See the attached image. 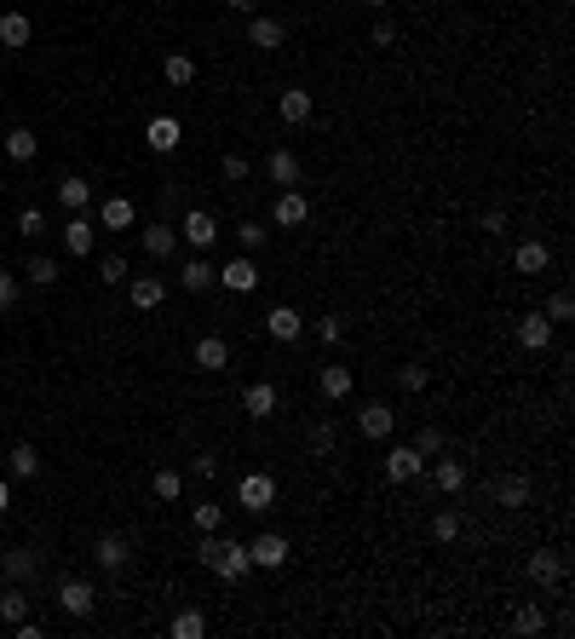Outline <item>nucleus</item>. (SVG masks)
Instances as JSON below:
<instances>
[{"label":"nucleus","instance_id":"cd10ccee","mask_svg":"<svg viewBox=\"0 0 575 639\" xmlns=\"http://www.w3.org/2000/svg\"><path fill=\"white\" fill-rule=\"evenodd\" d=\"M173 242H179V230H173V225H144V254L167 259V254H173Z\"/></svg>","mask_w":575,"mask_h":639},{"label":"nucleus","instance_id":"09e8293b","mask_svg":"<svg viewBox=\"0 0 575 639\" xmlns=\"http://www.w3.org/2000/svg\"><path fill=\"white\" fill-rule=\"evenodd\" d=\"M18 230H23L29 242H35L41 230H46V220H41V208H23V213H18Z\"/></svg>","mask_w":575,"mask_h":639},{"label":"nucleus","instance_id":"a211bd4d","mask_svg":"<svg viewBox=\"0 0 575 639\" xmlns=\"http://www.w3.org/2000/svg\"><path fill=\"white\" fill-rule=\"evenodd\" d=\"M265 179L271 184H300V155H293V150H271L265 155Z\"/></svg>","mask_w":575,"mask_h":639},{"label":"nucleus","instance_id":"dca6fc26","mask_svg":"<svg viewBox=\"0 0 575 639\" xmlns=\"http://www.w3.org/2000/svg\"><path fill=\"white\" fill-rule=\"evenodd\" d=\"M133 220H138L133 196H110V202L98 208V225H104V230H133Z\"/></svg>","mask_w":575,"mask_h":639},{"label":"nucleus","instance_id":"ea45409f","mask_svg":"<svg viewBox=\"0 0 575 639\" xmlns=\"http://www.w3.org/2000/svg\"><path fill=\"white\" fill-rule=\"evenodd\" d=\"M127 277L133 271H127V259H121V254H104L98 259V283H127Z\"/></svg>","mask_w":575,"mask_h":639},{"label":"nucleus","instance_id":"1a4fd4ad","mask_svg":"<svg viewBox=\"0 0 575 639\" xmlns=\"http://www.w3.org/2000/svg\"><path fill=\"white\" fill-rule=\"evenodd\" d=\"M276 403H283V398H276V386H271V381L242 386V409L254 415V420H271V415H276Z\"/></svg>","mask_w":575,"mask_h":639},{"label":"nucleus","instance_id":"c85d7f7f","mask_svg":"<svg viewBox=\"0 0 575 639\" xmlns=\"http://www.w3.org/2000/svg\"><path fill=\"white\" fill-rule=\"evenodd\" d=\"M162 75H167V87H190V81H196V58H184V52H167Z\"/></svg>","mask_w":575,"mask_h":639},{"label":"nucleus","instance_id":"ddd939ff","mask_svg":"<svg viewBox=\"0 0 575 639\" xmlns=\"http://www.w3.org/2000/svg\"><path fill=\"white\" fill-rule=\"evenodd\" d=\"M92 559H98L104 570H121V565H127V559H133V548H127V536H116V530H104V536H98V548H92Z\"/></svg>","mask_w":575,"mask_h":639},{"label":"nucleus","instance_id":"864d4df0","mask_svg":"<svg viewBox=\"0 0 575 639\" xmlns=\"http://www.w3.org/2000/svg\"><path fill=\"white\" fill-rule=\"evenodd\" d=\"M339 334H346V323H339V317H322V323H317V340H329V346H334Z\"/></svg>","mask_w":575,"mask_h":639},{"label":"nucleus","instance_id":"f3484780","mask_svg":"<svg viewBox=\"0 0 575 639\" xmlns=\"http://www.w3.org/2000/svg\"><path fill=\"white\" fill-rule=\"evenodd\" d=\"M276 116H283L288 127H300V121H311V92H305V87H288L283 99H276Z\"/></svg>","mask_w":575,"mask_h":639},{"label":"nucleus","instance_id":"9d476101","mask_svg":"<svg viewBox=\"0 0 575 639\" xmlns=\"http://www.w3.org/2000/svg\"><path fill=\"white\" fill-rule=\"evenodd\" d=\"M495 507H506V512L530 507V478H524V473H506V478H495Z\"/></svg>","mask_w":575,"mask_h":639},{"label":"nucleus","instance_id":"a19ab883","mask_svg":"<svg viewBox=\"0 0 575 639\" xmlns=\"http://www.w3.org/2000/svg\"><path fill=\"white\" fill-rule=\"evenodd\" d=\"M512 628H518V634H541V628H547V616H541V605H524V611L512 616Z\"/></svg>","mask_w":575,"mask_h":639},{"label":"nucleus","instance_id":"f257e3e1","mask_svg":"<svg viewBox=\"0 0 575 639\" xmlns=\"http://www.w3.org/2000/svg\"><path fill=\"white\" fill-rule=\"evenodd\" d=\"M201 565H208L219 582H242L247 570H254V559H247V548L242 541H230V536H219V530H208V541H201Z\"/></svg>","mask_w":575,"mask_h":639},{"label":"nucleus","instance_id":"0eeeda50","mask_svg":"<svg viewBox=\"0 0 575 639\" xmlns=\"http://www.w3.org/2000/svg\"><path fill=\"white\" fill-rule=\"evenodd\" d=\"M265 334L288 346V340H300V334H305V317H300L293 305H271V311H265Z\"/></svg>","mask_w":575,"mask_h":639},{"label":"nucleus","instance_id":"473e14b6","mask_svg":"<svg viewBox=\"0 0 575 639\" xmlns=\"http://www.w3.org/2000/svg\"><path fill=\"white\" fill-rule=\"evenodd\" d=\"M305 449L311 456H334V420H317V427L305 432Z\"/></svg>","mask_w":575,"mask_h":639},{"label":"nucleus","instance_id":"6ab92c4d","mask_svg":"<svg viewBox=\"0 0 575 639\" xmlns=\"http://www.w3.org/2000/svg\"><path fill=\"white\" fill-rule=\"evenodd\" d=\"M92 242H98V230H92L81 213H70V225H64V248H70L75 259H87V254H92Z\"/></svg>","mask_w":575,"mask_h":639},{"label":"nucleus","instance_id":"4468645a","mask_svg":"<svg viewBox=\"0 0 575 639\" xmlns=\"http://www.w3.org/2000/svg\"><path fill=\"white\" fill-rule=\"evenodd\" d=\"M58 605H64L70 616H87L92 605H98V587H92V582H64V587H58Z\"/></svg>","mask_w":575,"mask_h":639},{"label":"nucleus","instance_id":"6e6d98bb","mask_svg":"<svg viewBox=\"0 0 575 639\" xmlns=\"http://www.w3.org/2000/svg\"><path fill=\"white\" fill-rule=\"evenodd\" d=\"M12 628H18V639H41V622H29V616H18Z\"/></svg>","mask_w":575,"mask_h":639},{"label":"nucleus","instance_id":"412c9836","mask_svg":"<svg viewBox=\"0 0 575 639\" xmlns=\"http://www.w3.org/2000/svg\"><path fill=\"white\" fill-rule=\"evenodd\" d=\"M466 478H472V473H466V461H438V466H431V484H438L443 495H460Z\"/></svg>","mask_w":575,"mask_h":639},{"label":"nucleus","instance_id":"49530a36","mask_svg":"<svg viewBox=\"0 0 575 639\" xmlns=\"http://www.w3.org/2000/svg\"><path fill=\"white\" fill-rule=\"evenodd\" d=\"M213 473H219V456H213V449L190 456V478H213Z\"/></svg>","mask_w":575,"mask_h":639},{"label":"nucleus","instance_id":"5701e85b","mask_svg":"<svg viewBox=\"0 0 575 639\" xmlns=\"http://www.w3.org/2000/svg\"><path fill=\"white\" fill-rule=\"evenodd\" d=\"M524 570H530V582H541V587H547V582H558V576H564V559L541 548V553H530V565H524Z\"/></svg>","mask_w":575,"mask_h":639},{"label":"nucleus","instance_id":"2f4dec72","mask_svg":"<svg viewBox=\"0 0 575 639\" xmlns=\"http://www.w3.org/2000/svg\"><path fill=\"white\" fill-rule=\"evenodd\" d=\"M35 565H41V553H35V548H12V553H6V576H12V582L35 576Z\"/></svg>","mask_w":575,"mask_h":639},{"label":"nucleus","instance_id":"bf43d9fd","mask_svg":"<svg viewBox=\"0 0 575 639\" xmlns=\"http://www.w3.org/2000/svg\"><path fill=\"white\" fill-rule=\"evenodd\" d=\"M357 6H368V12H380V6H385V0H357Z\"/></svg>","mask_w":575,"mask_h":639},{"label":"nucleus","instance_id":"3c124183","mask_svg":"<svg viewBox=\"0 0 575 639\" xmlns=\"http://www.w3.org/2000/svg\"><path fill=\"white\" fill-rule=\"evenodd\" d=\"M12 305H18V277L0 271V311H12Z\"/></svg>","mask_w":575,"mask_h":639},{"label":"nucleus","instance_id":"7ed1b4c3","mask_svg":"<svg viewBox=\"0 0 575 639\" xmlns=\"http://www.w3.org/2000/svg\"><path fill=\"white\" fill-rule=\"evenodd\" d=\"M179 237H184V242H190V248H196V254H208V248H213V242H219V220H213V213H208V208H190V213H184V225H179Z\"/></svg>","mask_w":575,"mask_h":639},{"label":"nucleus","instance_id":"c03bdc74","mask_svg":"<svg viewBox=\"0 0 575 639\" xmlns=\"http://www.w3.org/2000/svg\"><path fill=\"white\" fill-rule=\"evenodd\" d=\"M29 277H35V288H46V283H58V259H46V254H35V259H29Z\"/></svg>","mask_w":575,"mask_h":639},{"label":"nucleus","instance_id":"2eb2a0df","mask_svg":"<svg viewBox=\"0 0 575 639\" xmlns=\"http://www.w3.org/2000/svg\"><path fill=\"white\" fill-rule=\"evenodd\" d=\"M179 138H184V127H179L173 116H155L150 127H144V145H150V150H162V155H167V150H179Z\"/></svg>","mask_w":575,"mask_h":639},{"label":"nucleus","instance_id":"de8ad7c7","mask_svg":"<svg viewBox=\"0 0 575 639\" xmlns=\"http://www.w3.org/2000/svg\"><path fill=\"white\" fill-rule=\"evenodd\" d=\"M414 449H421V456H443V432H438V427H421V438H414Z\"/></svg>","mask_w":575,"mask_h":639},{"label":"nucleus","instance_id":"b1692460","mask_svg":"<svg viewBox=\"0 0 575 639\" xmlns=\"http://www.w3.org/2000/svg\"><path fill=\"white\" fill-rule=\"evenodd\" d=\"M127 294H133V305L138 311H155V305H162V283H155V277H127Z\"/></svg>","mask_w":575,"mask_h":639},{"label":"nucleus","instance_id":"8fccbe9b","mask_svg":"<svg viewBox=\"0 0 575 639\" xmlns=\"http://www.w3.org/2000/svg\"><path fill=\"white\" fill-rule=\"evenodd\" d=\"M190 519H196V530H219V502H201Z\"/></svg>","mask_w":575,"mask_h":639},{"label":"nucleus","instance_id":"603ef678","mask_svg":"<svg viewBox=\"0 0 575 639\" xmlns=\"http://www.w3.org/2000/svg\"><path fill=\"white\" fill-rule=\"evenodd\" d=\"M219 167H225V179H247V155H236V150H230Z\"/></svg>","mask_w":575,"mask_h":639},{"label":"nucleus","instance_id":"4c0bfd02","mask_svg":"<svg viewBox=\"0 0 575 639\" xmlns=\"http://www.w3.org/2000/svg\"><path fill=\"white\" fill-rule=\"evenodd\" d=\"M236 242H242V254H259V248H265V225H259V220H242V225H236Z\"/></svg>","mask_w":575,"mask_h":639},{"label":"nucleus","instance_id":"37998d69","mask_svg":"<svg viewBox=\"0 0 575 639\" xmlns=\"http://www.w3.org/2000/svg\"><path fill=\"white\" fill-rule=\"evenodd\" d=\"M0 616H6V622H18V616H29V599L18 594V587H6V594H0Z\"/></svg>","mask_w":575,"mask_h":639},{"label":"nucleus","instance_id":"f03ea898","mask_svg":"<svg viewBox=\"0 0 575 639\" xmlns=\"http://www.w3.org/2000/svg\"><path fill=\"white\" fill-rule=\"evenodd\" d=\"M236 502H242L247 512H271V507H276V478H271V473H247L242 484H236Z\"/></svg>","mask_w":575,"mask_h":639},{"label":"nucleus","instance_id":"c756f323","mask_svg":"<svg viewBox=\"0 0 575 639\" xmlns=\"http://www.w3.org/2000/svg\"><path fill=\"white\" fill-rule=\"evenodd\" d=\"M35 133H29V127H12L6 133V155H12V162H35Z\"/></svg>","mask_w":575,"mask_h":639},{"label":"nucleus","instance_id":"f8f14e48","mask_svg":"<svg viewBox=\"0 0 575 639\" xmlns=\"http://www.w3.org/2000/svg\"><path fill=\"white\" fill-rule=\"evenodd\" d=\"M225 363H230V346L219 334H201L196 340V369H208V375H225Z\"/></svg>","mask_w":575,"mask_h":639},{"label":"nucleus","instance_id":"79ce46f5","mask_svg":"<svg viewBox=\"0 0 575 639\" xmlns=\"http://www.w3.org/2000/svg\"><path fill=\"white\" fill-rule=\"evenodd\" d=\"M431 536H438V541H455V536H460V512H455V507L438 512V519H431Z\"/></svg>","mask_w":575,"mask_h":639},{"label":"nucleus","instance_id":"13d9d810","mask_svg":"<svg viewBox=\"0 0 575 639\" xmlns=\"http://www.w3.org/2000/svg\"><path fill=\"white\" fill-rule=\"evenodd\" d=\"M12 507V490H6V478H0V512H6Z\"/></svg>","mask_w":575,"mask_h":639},{"label":"nucleus","instance_id":"9b49d317","mask_svg":"<svg viewBox=\"0 0 575 639\" xmlns=\"http://www.w3.org/2000/svg\"><path fill=\"white\" fill-rule=\"evenodd\" d=\"M518 346H530V352H547V346H552V323H547V311H530V317L518 323Z\"/></svg>","mask_w":575,"mask_h":639},{"label":"nucleus","instance_id":"20e7f679","mask_svg":"<svg viewBox=\"0 0 575 639\" xmlns=\"http://www.w3.org/2000/svg\"><path fill=\"white\" fill-rule=\"evenodd\" d=\"M247 559H254L259 570H283L288 565V536H276V530L254 536V541H247Z\"/></svg>","mask_w":575,"mask_h":639},{"label":"nucleus","instance_id":"f704fd0d","mask_svg":"<svg viewBox=\"0 0 575 639\" xmlns=\"http://www.w3.org/2000/svg\"><path fill=\"white\" fill-rule=\"evenodd\" d=\"M201 634H208V616L201 611H179L173 616V639H201Z\"/></svg>","mask_w":575,"mask_h":639},{"label":"nucleus","instance_id":"a878e982","mask_svg":"<svg viewBox=\"0 0 575 639\" xmlns=\"http://www.w3.org/2000/svg\"><path fill=\"white\" fill-rule=\"evenodd\" d=\"M29 35H35V23H29L23 12H6V18H0V46H29Z\"/></svg>","mask_w":575,"mask_h":639},{"label":"nucleus","instance_id":"5fc2aeb1","mask_svg":"<svg viewBox=\"0 0 575 639\" xmlns=\"http://www.w3.org/2000/svg\"><path fill=\"white\" fill-rule=\"evenodd\" d=\"M392 41H397V23L380 18V23H375V46H392Z\"/></svg>","mask_w":575,"mask_h":639},{"label":"nucleus","instance_id":"4d7b16f0","mask_svg":"<svg viewBox=\"0 0 575 639\" xmlns=\"http://www.w3.org/2000/svg\"><path fill=\"white\" fill-rule=\"evenodd\" d=\"M225 6H230V12H254V0H225Z\"/></svg>","mask_w":575,"mask_h":639},{"label":"nucleus","instance_id":"58836bf2","mask_svg":"<svg viewBox=\"0 0 575 639\" xmlns=\"http://www.w3.org/2000/svg\"><path fill=\"white\" fill-rule=\"evenodd\" d=\"M575 317V294L570 288H558L552 300H547V323H570Z\"/></svg>","mask_w":575,"mask_h":639},{"label":"nucleus","instance_id":"a18cd8bd","mask_svg":"<svg viewBox=\"0 0 575 639\" xmlns=\"http://www.w3.org/2000/svg\"><path fill=\"white\" fill-rule=\"evenodd\" d=\"M426 381H431L426 363H409V369H403V392H426Z\"/></svg>","mask_w":575,"mask_h":639},{"label":"nucleus","instance_id":"bb28decb","mask_svg":"<svg viewBox=\"0 0 575 639\" xmlns=\"http://www.w3.org/2000/svg\"><path fill=\"white\" fill-rule=\"evenodd\" d=\"M283 35H288V29L276 23V18H254V23H247V41L265 46V52H276V46H283Z\"/></svg>","mask_w":575,"mask_h":639},{"label":"nucleus","instance_id":"e433bc0d","mask_svg":"<svg viewBox=\"0 0 575 639\" xmlns=\"http://www.w3.org/2000/svg\"><path fill=\"white\" fill-rule=\"evenodd\" d=\"M351 392V369H322V398H346Z\"/></svg>","mask_w":575,"mask_h":639},{"label":"nucleus","instance_id":"393cba45","mask_svg":"<svg viewBox=\"0 0 575 639\" xmlns=\"http://www.w3.org/2000/svg\"><path fill=\"white\" fill-rule=\"evenodd\" d=\"M392 427H397V415L385 409V403H363V432L368 438H392Z\"/></svg>","mask_w":575,"mask_h":639},{"label":"nucleus","instance_id":"4be33fe9","mask_svg":"<svg viewBox=\"0 0 575 639\" xmlns=\"http://www.w3.org/2000/svg\"><path fill=\"white\" fill-rule=\"evenodd\" d=\"M179 283L190 288V294H208L213 283H219V271H213V265H208V259L196 254V259H190V265H184V271H179Z\"/></svg>","mask_w":575,"mask_h":639},{"label":"nucleus","instance_id":"39448f33","mask_svg":"<svg viewBox=\"0 0 575 639\" xmlns=\"http://www.w3.org/2000/svg\"><path fill=\"white\" fill-rule=\"evenodd\" d=\"M219 283H225L230 294H254V288H259V265H254V254H236L230 265H219Z\"/></svg>","mask_w":575,"mask_h":639},{"label":"nucleus","instance_id":"aec40b11","mask_svg":"<svg viewBox=\"0 0 575 639\" xmlns=\"http://www.w3.org/2000/svg\"><path fill=\"white\" fill-rule=\"evenodd\" d=\"M271 220H276V225H305V220H311V202H305L300 191H283V196H276V213H271Z\"/></svg>","mask_w":575,"mask_h":639},{"label":"nucleus","instance_id":"6e6552de","mask_svg":"<svg viewBox=\"0 0 575 639\" xmlns=\"http://www.w3.org/2000/svg\"><path fill=\"white\" fill-rule=\"evenodd\" d=\"M426 473V456L421 449H392V456H385V478H392V484H409V478H421Z\"/></svg>","mask_w":575,"mask_h":639},{"label":"nucleus","instance_id":"c9c22d12","mask_svg":"<svg viewBox=\"0 0 575 639\" xmlns=\"http://www.w3.org/2000/svg\"><path fill=\"white\" fill-rule=\"evenodd\" d=\"M179 490H184V473L179 466H162V473H155V495H162V502H179Z\"/></svg>","mask_w":575,"mask_h":639},{"label":"nucleus","instance_id":"7c9ffc66","mask_svg":"<svg viewBox=\"0 0 575 639\" xmlns=\"http://www.w3.org/2000/svg\"><path fill=\"white\" fill-rule=\"evenodd\" d=\"M58 202H64L70 213H81L87 202H92V184L87 179H64V184H58Z\"/></svg>","mask_w":575,"mask_h":639},{"label":"nucleus","instance_id":"72a5a7b5","mask_svg":"<svg viewBox=\"0 0 575 639\" xmlns=\"http://www.w3.org/2000/svg\"><path fill=\"white\" fill-rule=\"evenodd\" d=\"M35 473H41L35 444H18V449H12V478H35Z\"/></svg>","mask_w":575,"mask_h":639},{"label":"nucleus","instance_id":"423d86ee","mask_svg":"<svg viewBox=\"0 0 575 639\" xmlns=\"http://www.w3.org/2000/svg\"><path fill=\"white\" fill-rule=\"evenodd\" d=\"M552 265V248L541 242V237H530V242H518V254H512V271L518 277H541Z\"/></svg>","mask_w":575,"mask_h":639}]
</instances>
